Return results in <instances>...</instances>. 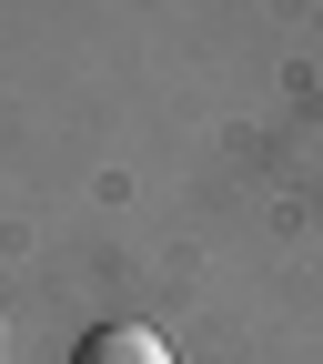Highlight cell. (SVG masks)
Wrapping results in <instances>:
<instances>
[{"mask_svg": "<svg viewBox=\"0 0 323 364\" xmlns=\"http://www.w3.org/2000/svg\"><path fill=\"white\" fill-rule=\"evenodd\" d=\"M81 364H172V354H162L152 324H102V334L81 344Z\"/></svg>", "mask_w": 323, "mask_h": 364, "instance_id": "cell-1", "label": "cell"}]
</instances>
